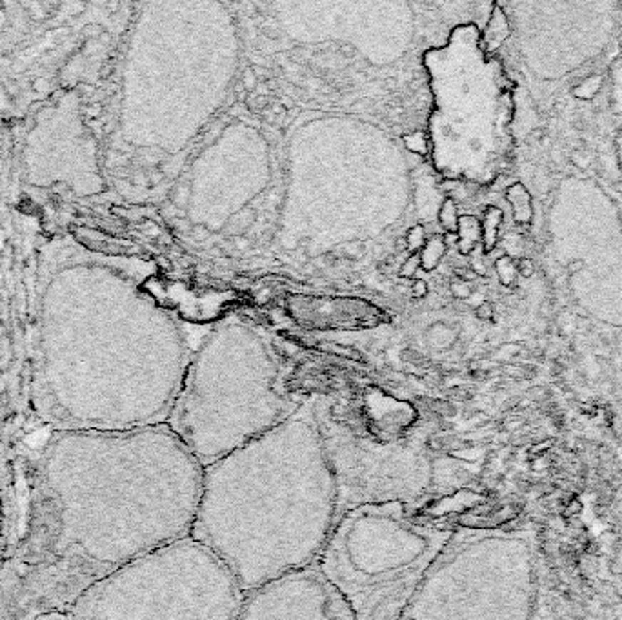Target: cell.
<instances>
[{
    "label": "cell",
    "instance_id": "d6986e66",
    "mask_svg": "<svg viewBox=\"0 0 622 620\" xmlns=\"http://www.w3.org/2000/svg\"><path fill=\"white\" fill-rule=\"evenodd\" d=\"M437 218H439V224H441V228L446 231V233L457 235V230H459V218L461 217H459V208H457V202L453 200V198H444V200H442Z\"/></svg>",
    "mask_w": 622,
    "mask_h": 620
},
{
    "label": "cell",
    "instance_id": "277c9868",
    "mask_svg": "<svg viewBox=\"0 0 622 620\" xmlns=\"http://www.w3.org/2000/svg\"><path fill=\"white\" fill-rule=\"evenodd\" d=\"M457 528L402 502L340 513L315 566L355 620H399Z\"/></svg>",
    "mask_w": 622,
    "mask_h": 620
},
{
    "label": "cell",
    "instance_id": "83f0119b",
    "mask_svg": "<svg viewBox=\"0 0 622 620\" xmlns=\"http://www.w3.org/2000/svg\"><path fill=\"white\" fill-rule=\"evenodd\" d=\"M428 291H429L428 282L422 280V278H415V280H413L412 284L413 298H424L426 295H428Z\"/></svg>",
    "mask_w": 622,
    "mask_h": 620
},
{
    "label": "cell",
    "instance_id": "3957f363",
    "mask_svg": "<svg viewBox=\"0 0 622 620\" xmlns=\"http://www.w3.org/2000/svg\"><path fill=\"white\" fill-rule=\"evenodd\" d=\"M340 513L366 504H413L435 484V426L408 402L366 395L359 407L313 400Z\"/></svg>",
    "mask_w": 622,
    "mask_h": 620
},
{
    "label": "cell",
    "instance_id": "603a6c76",
    "mask_svg": "<svg viewBox=\"0 0 622 620\" xmlns=\"http://www.w3.org/2000/svg\"><path fill=\"white\" fill-rule=\"evenodd\" d=\"M404 146L409 149V151H413V153H419V155H424L426 151H428V141H426V135L420 133V131L406 135Z\"/></svg>",
    "mask_w": 622,
    "mask_h": 620
},
{
    "label": "cell",
    "instance_id": "ffe728a7",
    "mask_svg": "<svg viewBox=\"0 0 622 620\" xmlns=\"http://www.w3.org/2000/svg\"><path fill=\"white\" fill-rule=\"evenodd\" d=\"M495 271H497V277L502 286L509 288L519 275L517 262L511 257H508V255H504V257L497 258V262H495Z\"/></svg>",
    "mask_w": 622,
    "mask_h": 620
},
{
    "label": "cell",
    "instance_id": "6da1fadb",
    "mask_svg": "<svg viewBox=\"0 0 622 620\" xmlns=\"http://www.w3.org/2000/svg\"><path fill=\"white\" fill-rule=\"evenodd\" d=\"M203 472L168 424L53 431L33 457L21 533L0 559V620L69 611L111 573L190 537Z\"/></svg>",
    "mask_w": 622,
    "mask_h": 620
},
{
    "label": "cell",
    "instance_id": "44dd1931",
    "mask_svg": "<svg viewBox=\"0 0 622 620\" xmlns=\"http://www.w3.org/2000/svg\"><path fill=\"white\" fill-rule=\"evenodd\" d=\"M541 620H581V619L575 615H571L568 609L561 608V606H557V604L551 606V599L548 596V593H546L544 604H542Z\"/></svg>",
    "mask_w": 622,
    "mask_h": 620
},
{
    "label": "cell",
    "instance_id": "8fae6325",
    "mask_svg": "<svg viewBox=\"0 0 622 620\" xmlns=\"http://www.w3.org/2000/svg\"><path fill=\"white\" fill-rule=\"evenodd\" d=\"M287 311L307 327H364L373 326L382 313L373 304L353 298H315L291 295Z\"/></svg>",
    "mask_w": 622,
    "mask_h": 620
},
{
    "label": "cell",
    "instance_id": "f1b7e54d",
    "mask_svg": "<svg viewBox=\"0 0 622 620\" xmlns=\"http://www.w3.org/2000/svg\"><path fill=\"white\" fill-rule=\"evenodd\" d=\"M517 271L526 278L534 277V273H535L534 260H529V258H521V260L517 262Z\"/></svg>",
    "mask_w": 622,
    "mask_h": 620
},
{
    "label": "cell",
    "instance_id": "5bb4252c",
    "mask_svg": "<svg viewBox=\"0 0 622 620\" xmlns=\"http://www.w3.org/2000/svg\"><path fill=\"white\" fill-rule=\"evenodd\" d=\"M509 35H511V22H509L508 13L501 4H495L484 29H482L481 48L486 53L497 51L508 41Z\"/></svg>",
    "mask_w": 622,
    "mask_h": 620
},
{
    "label": "cell",
    "instance_id": "7a4b0ae2",
    "mask_svg": "<svg viewBox=\"0 0 622 620\" xmlns=\"http://www.w3.org/2000/svg\"><path fill=\"white\" fill-rule=\"evenodd\" d=\"M340 515L313 400L203 472L190 537L251 593L315 566Z\"/></svg>",
    "mask_w": 622,
    "mask_h": 620
},
{
    "label": "cell",
    "instance_id": "d4e9b609",
    "mask_svg": "<svg viewBox=\"0 0 622 620\" xmlns=\"http://www.w3.org/2000/svg\"><path fill=\"white\" fill-rule=\"evenodd\" d=\"M449 291H452V295L455 298H459V300H468V298H471V284L466 280H461V278H457V280H453L452 284H449Z\"/></svg>",
    "mask_w": 622,
    "mask_h": 620
},
{
    "label": "cell",
    "instance_id": "2e32d148",
    "mask_svg": "<svg viewBox=\"0 0 622 620\" xmlns=\"http://www.w3.org/2000/svg\"><path fill=\"white\" fill-rule=\"evenodd\" d=\"M482 238L481 220L475 217H464L459 218V230H457V250L461 255H471L475 248L479 246V242Z\"/></svg>",
    "mask_w": 622,
    "mask_h": 620
},
{
    "label": "cell",
    "instance_id": "7402d4cb",
    "mask_svg": "<svg viewBox=\"0 0 622 620\" xmlns=\"http://www.w3.org/2000/svg\"><path fill=\"white\" fill-rule=\"evenodd\" d=\"M426 230L424 225H412L408 230V233H406V246H408V250L412 251V255L420 253V250L424 248L426 244Z\"/></svg>",
    "mask_w": 622,
    "mask_h": 620
},
{
    "label": "cell",
    "instance_id": "e0dca14e",
    "mask_svg": "<svg viewBox=\"0 0 622 620\" xmlns=\"http://www.w3.org/2000/svg\"><path fill=\"white\" fill-rule=\"evenodd\" d=\"M502 218H504V213H502L501 208H497V205H488V208H486L484 217H482L481 220V230H482L481 244L482 248H484L486 253L493 251L495 250V246H497L499 230H501Z\"/></svg>",
    "mask_w": 622,
    "mask_h": 620
},
{
    "label": "cell",
    "instance_id": "4316f807",
    "mask_svg": "<svg viewBox=\"0 0 622 620\" xmlns=\"http://www.w3.org/2000/svg\"><path fill=\"white\" fill-rule=\"evenodd\" d=\"M475 315H477V318L482 320V322H489L495 317V308H493L491 303H481L477 306V310H475Z\"/></svg>",
    "mask_w": 622,
    "mask_h": 620
},
{
    "label": "cell",
    "instance_id": "d6a6232c",
    "mask_svg": "<svg viewBox=\"0 0 622 620\" xmlns=\"http://www.w3.org/2000/svg\"><path fill=\"white\" fill-rule=\"evenodd\" d=\"M243 86L246 89H255V86H257V77H255V73L251 71V69H248L246 73L243 75Z\"/></svg>",
    "mask_w": 622,
    "mask_h": 620
},
{
    "label": "cell",
    "instance_id": "f546056e",
    "mask_svg": "<svg viewBox=\"0 0 622 620\" xmlns=\"http://www.w3.org/2000/svg\"><path fill=\"white\" fill-rule=\"evenodd\" d=\"M342 251L346 257L355 258V257H360V255L364 253V248L360 242H350V244H346V246L342 248Z\"/></svg>",
    "mask_w": 622,
    "mask_h": 620
},
{
    "label": "cell",
    "instance_id": "cb8c5ba5",
    "mask_svg": "<svg viewBox=\"0 0 622 620\" xmlns=\"http://www.w3.org/2000/svg\"><path fill=\"white\" fill-rule=\"evenodd\" d=\"M253 211H243V213H239V217H235L233 220H231L230 224V231L231 235H243L244 231L250 228L251 224H253Z\"/></svg>",
    "mask_w": 622,
    "mask_h": 620
},
{
    "label": "cell",
    "instance_id": "9a60e30c",
    "mask_svg": "<svg viewBox=\"0 0 622 620\" xmlns=\"http://www.w3.org/2000/svg\"><path fill=\"white\" fill-rule=\"evenodd\" d=\"M506 200L511 205L514 211V218L517 224H529L534 218V202H531V195L526 190V186L521 182H515L506 190Z\"/></svg>",
    "mask_w": 622,
    "mask_h": 620
},
{
    "label": "cell",
    "instance_id": "5b68a950",
    "mask_svg": "<svg viewBox=\"0 0 622 620\" xmlns=\"http://www.w3.org/2000/svg\"><path fill=\"white\" fill-rule=\"evenodd\" d=\"M544 566L531 528H457L399 620H541Z\"/></svg>",
    "mask_w": 622,
    "mask_h": 620
},
{
    "label": "cell",
    "instance_id": "836d02e7",
    "mask_svg": "<svg viewBox=\"0 0 622 620\" xmlns=\"http://www.w3.org/2000/svg\"><path fill=\"white\" fill-rule=\"evenodd\" d=\"M36 620H69V619H68V613H49V615H44Z\"/></svg>",
    "mask_w": 622,
    "mask_h": 620
},
{
    "label": "cell",
    "instance_id": "9c48e42d",
    "mask_svg": "<svg viewBox=\"0 0 622 620\" xmlns=\"http://www.w3.org/2000/svg\"><path fill=\"white\" fill-rule=\"evenodd\" d=\"M517 16L521 51L535 75L559 81L593 61L617 24L615 2H522Z\"/></svg>",
    "mask_w": 622,
    "mask_h": 620
},
{
    "label": "cell",
    "instance_id": "7c38bea8",
    "mask_svg": "<svg viewBox=\"0 0 622 620\" xmlns=\"http://www.w3.org/2000/svg\"><path fill=\"white\" fill-rule=\"evenodd\" d=\"M601 532L602 571L611 589L622 596V482L611 495Z\"/></svg>",
    "mask_w": 622,
    "mask_h": 620
},
{
    "label": "cell",
    "instance_id": "4dcf8cb0",
    "mask_svg": "<svg viewBox=\"0 0 622 620\" xmlns=\"http://www.w3.org/2000/svg\"><path fill=\"white\" fill-rule=\"evenodd\" d=\"M615 433H617V462H618V467H621V477H622V413Z\"/></svg>",
    "mask_w": 622,
    "mask_h": 620
},
{
    "label": "cell",
    "instance_id": "ac0fdd59",
    "mask_svg": "<svg viewBox=\"0 0 622 620\" xmlns=\"http://www.w3.org/2000/svg\"><path fill=\"white\" fill-rule=\"evenodd\" d=\"M446 255V242L444 238L435 235V237L428 238L424 244V248L420 250L419 258H420V268L424 271H433Z\"/></svg>",
    "mask_w": 622,
    "mask_h": 620
},
{
    "label": "cell",
    "instance_id": "30bf717a",
    "mask_svg": "<svg viewBox=\"0 0 622 620\" xmlns=\"http://www.w3.org/2000/svg\"><path fill=\"white\" fill-rule=\"evenodd\" d=\"M237 620H355L317 566L248 593Z\"/></svg>",
    "mask_w": 622,
    "mask_h": 620
},
{
    "label": "cell",
    "instance_id": "4fadbf2b",
    "mask_svg": "<svg viewBox=\"0 0 622 620\" xmlns=\"http://www.w3.org/2000/svg\"><path fill=\"white\" fill-rule=\"evenodd\" d=\"M170 303L180 310V315L193 322H208L223 313L224 308L233 300L230 293H210V291L186 290L180 284H168Z\"/></svg>",
    "mask_w": 622,
    "mask_h": 620
},
{
    "label": "cell",
    "instance_id": "484cf974",
    "mask_svg": "<svg viewBox=\"0 0 622 620\" xmlns=\"http://www.w3.org/2000/svg\"><path fill=\"white\" fill-rule=\"evenodd\" d=\"M419 268H420L419 253L409 255V257L406 258L404 262H402V266H400V270H399V275L402 278H413L417 275V271H419Z\"/></svg>",
    "mask_w": 622,
    "mask_h": 620
},
{
    "label": "cell",
    "instance_id": "1f68e13d",
    "mask_svg": "<svg viewBox=\"0 0 622 620\" xmlns=\"http://www.w3.org/2000/svg\"><path fill=\"white\" fill-rule=\"evenodd\" d=\"M248 104H250V108L253 111H260V109H264L267 106V98L262 97V95H253V97L248 98Z\"/></svg>",
    "mask_w": 622,
    "mask_h": 620
},
{
    "label": "cell",
    "instance_id": "52a82bcc",
    "mask_svg": "<svg viewBox=\"0 0 622 620\" xmlns=\"http://www.w3.org/2000/svg\"><path fill=\"white\" fill-rule=\"evenodd\" d=\"M300 404L277 390L264 364L203 362L180 384L166 424L206 467L266 435Z\"/></svg>",
    "mask_w": 622,
    "mask_h": 620
},
{
    "label": "cell",
    "instance_id": "8992f818",
    "mask_svg": "<svg viewBox=\"0 0 622 620\" xmlns=\"http://www.w3.org/2000/svg\"><path fill=\"white\" fill-rule=\"evenodd\" d=\"M246 593L191 537L151 552L89 588L69 620H237Z\"/></svg>",
    "mask_w": 622,
    "mask_h": 620
},
{
    "label": "cell",
    "instance_id": "ba28073f",
    "mask_svg": "<svg viewBox=\"0 0 622 620\" xmlns=\"http://www.w3.org/2000/svg\"><path fill=\"white\" fill-rule=\"evenodd\" d=\"M548 230L575 300L602 322L622 327V220L613 200L591 178H564Z\"/></svg>",
    "mask_w": 622,
    "mask_h": 620
},
{
    "label": "cell",
    "instance_id": "e575fe53",
    "mask_svg": "<svg viewBox=\"0 0 622 620\" xmlns=\"http://www.w3.org/2000/svg\"><path fill=\"white\" fill-rule=\"evenodd\" d=\"M617 157H618V164H621V171H622V128L617 135Z\"/></svg>",
    "mask_w": 622,
    "mask_h": 620
}]
</instances>
